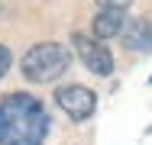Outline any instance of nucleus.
Returning a JSON list of instances; mask_svg holds the SVG:
<instances>
[{"instance_id": "nucleus-4", "label": "nucleus", "mask_w": 152, "mask_h": 145, "mask_svg": "<svg viewBox=\"0 0 152 145\" xmlns=\"http://www.w3.org/2000/svg\"><path fill=\"white\" fill-rule=\"evenodd\" d=\"M55 100H58V107L71 119H88L97 110L94 90H88V87H81V84H68V87H61V90H55Z\"/></svg>"}, {"instance_id": "nucleus-3", "label": "nucleus", "mask_w": 152, "mask_h": 145, "mask_svg": "<svg viewBox=\"0 0 152 145\" xmlns=\"http://www.w3.org/2000/svg\"><path fill=\"white\" fill-rule=\"evenodd\" d=\"M71 45H75L78 58L91 68L94 74H100V78L113 74V55H110V49H107L100 39H91V36H84V32H75V36H71Z\"/></svg>"}, {"instance_id": "nucleus-1", "label": "nucleus", "mask_w": 152, "mask_h": 145, "mask_svg": "<svg viewBox=\"0 0 152 145\" xmlns=\"http://www.w3.org/2000/svg\"><path fill=\"white\" fill-rule=\"evenodd\" d=\"M49 113L32 94H7L0 100V145H42Z\"/></svg>"}, {"instance_id": "nucleus-6", "label": "nucleus", "mask_w": 152, "mask_h": 145, "mask_svg": "<svg viewBox=\"0 0 152 145\" xmlns=\"http://www.w3.org/2000/svg\"><path fill=\"white\" fill-rule=\"evenodd\" d=\"M123 26H126L123 10H104L94 20V39H113V36H120Z\"/></svg>"}, {"instance_id": "nucleus-5", "label": "nucleus", "mask_w": 152, "mask_h": 145, "mask_svg": "<svg viewBox=\"0 0 152 145\" xmlns=\"http://www.w3.org/2000/svg\"><path fill=\"white\" fill-rule=\"evenodd\" d=\"M123 36V45L133 49V52H152V20H133L129 26L120 29Z\"/></svg>"}, {"instance_id": "nucleus-2", "label": "nucleus", "mask_w": 152, "mask_h": 145, "mask_svg": "<svg viewBox=\"0 0 152 145\" xmlns=\"http://www.w3.org/2000/svg\"><path fill=\"white\" fill-rule=\"evenodd\" d=\"M68 65H71V55H68V49L58 45V42H39V45H32L29 52L23 55V74L36 81V84H49V81H58L61 74L68 71Z\"/></svg>"}, {"instance_id": "nucleus-7", "label": "nucleus", "mask_w": 152, "mask_h": 145, "mask_svg": "<svg viewBox=\"0 0 152 145\" xmlns=\"http://www.w3.org/2000/svg\"><path fill=\"white\" fill-rule=\"evenodd\" d=\"M10 61H13V58H10V49H7V45H0V78L10 71Z\"/></svg>"}, {"instance_id": "nucleus-8", "label": "nucleus", "mask_w": 152, "mask_h": 145, "mask_svg": "<svg viewBox=\"0 0 152 145\" xmlns=\"http://www.w3.org/2000/svg\"><path fill=\"white\" fill-rule=\"evenodd\" d=\"M97 3H100L104 10H126L133 0H97Z\"/></svg>"}]
</instances>
